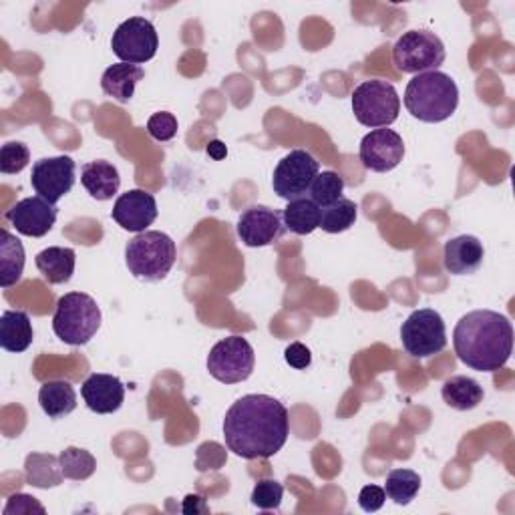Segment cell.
<instances>
[{"instance_id":"cell-1","label":"cell","mask_w":515,"mask_h":515,"mask_svg":"<svg viewBox=\"0 0 515 515\" xmlns=\"http://www.w3.org/2000/svg\"><path fill=\"white\" fill-rule=\"evenodd\" d=\"M290 435L286 407L268 395H246L226 413L224 437L232 453L242 459L274 457Z\"/></svg>"},{"instance_id":"cell-2","label":"cell","mask_w":515,"mask_h":515,"mask_svg":"<svg viewBox=\"0 0 515 515\" xmlns=\"http://www.w3.org/2000/svg\"><path fill=\"white\" fill-rule=\"evenodd\" d=\"M457 359L479 373H495L511 357L513 328L507 316L493 310L465 314L453 330Z\"/></svg>"},{"instance_id":"cell-3","label":"cell","mask_w":515,"mask_h":515,"mask_svg":"<svg viewBox=\"0 0 515 515\" xmlns=\"http://www.w3.org/2000/svg\"><path fill=\"white\" fill-rule=\"evenodd\" d=\"M457 105V83L441 71L415 75L407 85L405 107L415 119L423 123L447 121L457 111Z\"/></svg>"},{"instance_id":"cell-4","label":"cell","mask_w":515,"mask_h":515,"mask_svg":"<svg viewBox=\"0 0 515 515\" xmlns=\"http://www.w3.org/2000/svg\"><path fill=\"white\" fill-rule=\"evenodd\" d=\"M176 258V242L163 232H141L125 246V264L129 272L143 282L167 278Z\"/></svg>"},{"instance_id":"cell-5","label":"cell","mask_w":515,"mask_h":515,"mask_svg":"<svg viewBox=\"0 0 515 515\" xmlns=\"http://www.w3.org/2000/svg\"><path fill=\"white\" fill-rule=\"evenodd\" d=\"M101 328V308L85 292H69L59 298L53 330L65 345L83 347Z\"/></svg>"},{"instance_id":"cell-6","label":"cell","mask_w":515,"mask_h":515,"mask_svg":"<svg viewBox=\"0 0 515 515\" xmlns=\"http://www.w3.org/2000/svg\"><path fill=\"white\" fill-rule=\"evenodd\" d=\"M401 99L397 89L381 79L361 83L353 91V113L365 127L381 129L389 127L399 119Z\"/></svg>"},{"instance_id":"cell-7","label":"cell","mask_w":515,"mask_h":515,"mask_svg":"<svg viewBox=\"0 0 515 515\" xmlns=\"http://www.w3.org/2000/svg\"><path fill=\"white\" fill-rule=\"evenodd\" d=\"M447 51L443 41L431 31H409L393 47V63L401 73L421 75L437 71L445 63Z\"/></svg>"},{"instance_id":"cell-8","label":"cell","mask_w":515,"mask_h":515,"mask_svg":"<svg viewBox=\"0 0 515 515\" xmlns=\"http://www.w3.org/2000/svg\"><path fill=\"white\" fill-rule=\"evenodd\" d=\"M403 349L415 359H431L447 347V328L433 308L415 310L401 326Z\"/></svg>"},{"instance_id":"cell-9","label":"cell","mask_w":515,"mask_h":515,"mask_svg":"<svg viewBox=\"0 0 515 515\" xmlns=\"http://www.w3.org/2000/svg\"><path fill=\"white\" fill-rule=\"evenodd\" d=\"M256 355L250 342L242 336H228L220 340L208 355V371L210 375L224 383L236 385L250 379L254 373Z\"/></svg>"},{"instance_id":"cell-10","label":"cell","mask_w":515,"mask_h":515,"mask_svg":"<svg viewBox=\"0 0 515 515\" xmlns=\"http://www.w3.org/2000/svg\"><path fill=\"white\" fill-rule=\"evenodd\" d=\"M318 174H320L318 161L308 151L294 149L288 155H284L274 169V178H272L274 194H278V198L286 202L304 198L310 192Z\"/></svg>"},{"instance_id":"cell-11","label":"cell","mask_w":515,"mask_h":515,"mask_svg":"<svg viewBox=\"0 0 515 515\" xmlns=\"http://www.w3.org/2000/svg\"><path fill=\"white\" fill-rule=\"evenodd\" d=\"M111 49L121 59V63L143 65L155 57L159 49V37L151 21L143 17H131L115 29Z\"/></svg>"},{"instance_id":"cell-12","label":"cell","mask_w":515,"mask_h":515,"mask_svg":"<svg viewBox=\"0 0 515 515\" xmlns=\"http://www.w3.org/2000/svg\"><path fill=\"white\" fill-rule=\"evenodd\" d=\"M77 165L69 155L43 157L33 165L31 186L39 194V198L49 204H59L75 186Z\"/></svg>"},{"instance_id":"cell-13","label":"cell","mask_w":515,"mask_h":515,"mask_svg":"<svg viewBox=\"0 0 515 515\" xmlns=\"http://www.w3.org/2000/svg\"><path fill=\"white\" fill-rule=\"evenodd\" d=\"M359 157L369 171L387 174V171L395 169L405 157L403 137L387 127L375 129L363 137Z\"/></svg>"},{"instance_id":"cell-14","label":"cell","mask_w":515,"mask_h":515,"mask_svg":"<svg viewBox=\"0 0 515 515\" xmlns=\"http://www.w3.org/2000/svg\"><path fill=\"white\" fill-rule=\"evenodd\" d=\"M236 232L248 248H264L278 242L284 236L286 226L280 212L268 206H250L242 212Z\"/></svg>"},{"instance_id":"cell-15","label":"cell","mask_w":515,"mask_h":515,"mask_svg":"<svg viewBox=\"0 0 515 515\" xmlns=\"http://www.w3.org/2000/svg\"><path fill=\"white\" fill-rule=\"evenodd\" d=\"M111 218L127 232H147V228L157 220V202L153 194L145 190H129L117 198Z\"/></svg>"},{"instance_id":"cell-16","label":"cell","mask_w":515,"mask_h":515,"mask_svg":"<svg viewBox=\"0 0 515 515\" xmlns=\"http://www.w3.org/2000/svg\"><path fill=\"white\" fill-rule=\"evenodd\" d=\"M7 220L19 234L29 238H43L57 222V208L39 196L25 198L7 212Z\"/></svg>"},{"instance_id":"cell-17","label":"cell","mask_w":515,"mask_h":515,"mask_svg":"<svg viewBox=\"0 0 515 515\" xmlns=\"http://www.w3.org/2000/svg\"><path fill=\"white\" fill-rule=\"evenodd\" d=\"M81 395L85 405L97 415H111L117 413L125 401V387L113 375L95 373L91 375L83 387Z\"/></svg>"},{"instance_id":"cell-18","label":"cell","mask_w":515,"mask_h":515,"mask_svg":"<svg viewBox=\"0 0 515 515\" xmlns=\"http://www.w3.org/2000/svg\"><path fill=\"white\" fill-rule=\"evenodd\" d=\"M485 258L483 244L475 236H457L451 238L443 248V266L449 274L469 276L475 274Z\"/></svg>"},{"instance_id":"cell-19","label":"cell","mask_w":515,"mask_h":515,"mask_svg":"<svg viewBox=\"0 0 515 515\" xmlns=\"http://www.w3.org/2000/svg\"><path fill=\"white\" fill-rule=\"evenodd\" d=\"M81 184L93 200L107 202L119 192L121 178L113 163L97 159L81 167Z\"/></svg>"},{"instance_id":"cell-20","label":"cell","mask_w":515,"mask_h":515,"mask_svg":"<svg viewBox=\"0 0 515 515\" xmlns=\"http://www.w3.org/2000/svg\"><path fill=\"white\" fill-rule=\"evenodd\" d=\"M33 322L23 310H7L0 318V347L9 353H25L33 345Z\"/></svg>"},{"instance_id":"cell-21","label":"cell","mask_w":515,"mask_h":515,"mask_svg":"<svg viewBox=\"0 0 515 515\" xmlns=\"http://www.w3.org/2000/svg\"><path fill=\"white\" fill-rule=\"evenodd\" d=\"M143 77H145V71L139 65L117 63L103 73L101 89L107 97H113L119 103H127L133 99L135 87Z\"/></svg>"},{"instance_id":"cell-22","label":"cell","mask_w":515,"mask_h":515,"mask_svg":"<svg viewBox=\"0 0 515 515\" xmlns=\"http://www.w3.org/2000/svg\"><path fill=\"white\" fill-rule=\"evenodd\" d=\"M39 272L49 284H67L75 274L77 254L73 248H47L35 258Z\"/></svg>"},{"instance_id":"cell-23","label":"cell","mask_w":515,"mask_h":515,"mask_svg":"<svg viewBox=\"0 0 515 515\" xmlns=\"http://www.w3.org/2000/svg\"><path fill=\"white\" fill-rule=\"evenodd\" d=\"M25 272V248L9 230L0 232V286L11 288Z\"/></svg>"},{"instance_id":"cell-24","label":"cell","mask_w":515,"mask_h":515,"mask_svg":"<svg viewBox=\"0 0 515 515\" xmlns=\"http://www.w3.org/2000/svg\"><path fill=\"white\" fill-rule=\"evenodd\" d=\"M39 403L49 419H63L77 409V393L67 381H49L39 391Z\"/></svg>"},{"instance_id":"cell-25","label":"cell","mask_w":515,"mask_h":515,"mask_svg":"<svg viewBox=\"0 0 515 515\" xmlns=\"http://www.w3.org/2000/svg\"><path fill=\"white\" fill-rule=\"evenodd\" d=\"M27 483L39 489H51L63 483L65 475L61 469V459L49 453H31L25 461Z\"/></svg>"},{"instance_id":"cell-26","label":"cell","mask_w":515,"mask_h":515,"mask_svg":"<svg viewBox=\"0 0 515 515\" xmlns=\"http://www.w3.org/2000/svg\"><path fill=\"white\" fill-rule=\"evenodd\" d=\"M441 397L455 411H471L483 401L485 393L483 387L471 377H451L443 383Z\"/></svg>"},{"instance_id":"cell-27","label":"cell","mask_w":515,"mask_h":515,"mask_svg":"<svg viewBox=\"0 0 515 515\" xmlns=\"http://www.w3.org/2000/svg\"><path fill=\"white\" fill-rule=\"evenodd\" d=\"M282 220L292 234L308 236L320 228V208L310 198H298L288 202Z\"/></svg>"},{"instance_id":"cell-28","label":"cell","mask_w":515,"mask_h":515,"mask_svg":"<svg viewBox=\"0 0 515 515\" xmlns=\"http://www.w3.org/2000/svg\"><path fill=\"white\" fill-rule=\"evenodd\" d=\"M359 214V206L353 200L340 198L334 204L320 208V228L328 234L347 232L355 226Z\"/></svg>"},{"instance_id":"cell-29","label":"cell","mask_w":515,"mask_h":515,"mask_svg":"<svg viewBox=\"0 0 515 515\" xmlns=\"http://www.w3.org/2000/svg\"><path fill=\"white\" fill-rule=\"evenodd\" d=\"M421 489V477L413 469H393L385 481V493L397 505H409Z\"/></svg>"},{"instance_id":"cell-30","label":"cell","mask_w":515,"mask_h":515,"mask_svg":"<svg viewBox=\"0 0 515 515\" xmlns=\"http://www.w3.org/2000/svg\"><path fill=\"white\" fill-rule=\"evenodd\" d=\"M59 459H61V469H63L65 479L85 481L97 469V459L87 449L67 447L65 451H61Z\"/></svg>"},{"instance_id":"cell-31","label":"cell","mask_w":515,"mask_h":515,"mask_svg":"<svg viewBox=\"0 0 515 515\" xmlns=\"http://www.w3.org/2000/svg\"><path fill=\"white\" fill-rule=\"evenodd\" d=\"M345 192V180H342L336 171H322L316 176L312 188H310V200L318 208H326L342 198Z\"/></svg>"},{"instance_id":"cell-32","label":"cell","mask_w":515,"mask_h":515,"mask_svg":"<svg viewBox=\"0 0 515 515\" xmlns=\"http://www.w3.org/2000/svg\"><path fill=\"white\" fill-rule=\"evenodd\" d=\"M29 161H31V151L21 141L5 143L3 149H0V171H3L5 176L21 174V171L29 165Z\"/></svg>"},{"instance_id":"cell-33","label":"cell","mask_w":515,"mask_h":515,"mask_svg":"<svg viewBox=\"0 0 515 515\" xmlns=\"http://www.w3.org/2000/svg\"><path fill=\"white\" fill-rule=\"evenodd\" d=\"M284 497V487L276 479H262L252 491V503L258 509H278Z\"/></svg>"},{"instance_id":"cell-34","label":"cell","mask_w":515,"mask_h":515,"mask_svg":"<svg viewBox=\"0 0 515 515\" xmlns=\"http://www.w3.org/2000/svg\"><path fill=\"white\" fill-rule=\"evenodd\" d=\"M147 133L155 141H171L178 135V117L169 111H161L149 117Z\"/></svg>"},{"instance_id":"cell-35","label":"cell","mask_w":515,"mask_h":515,"mask_svg":"<svg viewBox=\"0 0 515 515\" xmlns=\"http://www.w3.org/2000/svg\"><path fill=\"white\" fill-rule=\"evenodd\" d=\"M385 499H387V493L383 487L379 485H367L361 489L359 493V505L369 511V513H375L379 511L383 505H385Z\"/></svg>"},{"instance_id":"cell-36","label":"cell","mask_w":515,"mask_h":515,"mask_svg":"<svg viewBox=\"0 0 515 515\" xmlns=\"http://www.w3.org/2000/svg\"><path fill=\"white\" fill-rule=\"evenodd\" d=\"M33 511H39V513H45V507L31 495H25V493H17L9 499L7 507H5V515H11V513H33Z\"/></svg>"},{"instance_id":"cell-37","label":"cell","mask_w":515,"mask_h":515,"mask_svg":"<svg viewBox=\"0 0 515 515\" xmlns=\"http://www.w3.org/2000/svg\"><path fill=\"white\" fill-rule=\"evenodd\" d=\"M284 359L294 369H306L312 363V355H310L308 347L302 345V342H292V345L284 351Z\"/></svg>"},{"instance_id":"cell-38","label":"cell","mask_w":515,"mask_h":515,"mask_svg":"<svg viewBox=\"0 0 515 515\" xmlns=\"http://www.w3.org/2000/svg\"><path fill=\"white\" fill-rule=\"evenodd\" d=\"M184 513H208L210 507L202 495H188L184 501Z\"/></svg>"},{"instance_id":"cell-39","label":"cell","mask_w":515,"mask_h":515,"mask_svg":"<svg viewBox=\"0 0 515 515\" xmlns=\"http://www.w3.org/2000/svg\"><path fill=\"white\" fill-rule=\"evenodd\" d=\"M208 153H210V157H214V159H224L226 155H228V147L222 143V141H212L210 145H208Z\"/></svg>"}]
</instances>
